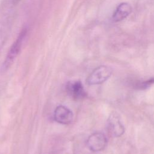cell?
<instances>
[{
	"mask_svg": "<svg viewBox=\"0 0 154 154\" xmlns=\"http://www.w3.org/2000/svg\"><path fill=\"white\" fill-rule=\"evenodd\" d=\"M111 67L102 65L96 68L87 77V82L89 85L100 84L106 81L112 75Z\"/></svg>",
	"mask_w": 154,
	"mask_h": 154,
	"instance_id": "6da1fadb",
	"label": "cell"
},
{
	"mask_svg": "<svg viewBox=\"0 0 154 154\" xmlns=\"http://www.w3.org/2000/svg\"><path fill=\"white\" fill-rule=\"evenodd\" d=\"M66 88L69 96L75 100L84 99L86 96L84 87L80 81H69Z\"/></svg>",
	"mask_w": 154,
	"mask_h": 154,
	"instance_id": "5b68a950",
	"label": "cell"
},
{
	"mask_svg": "<svg viewBox=\"0 0 154 154\" xmlns=\"http://www.w3.org/2000/svg\"><path fill=\"white\" fill-rule=\"evenodd\" d=\"M54 120L58 123L67 125L70 123L73 119L72 111L64 105H59L56 107L54 113Z\"/></svg>",
	"mask_w": 154,
	"mask_h": 154,
	"instance_id": "8992f818",
	"label": "cell"
},
{
	"mask_svg": "<svg viewBox=\"0 0 154 154\" xmlns=\"http://www.w3.org/2000/svg\"><path fill=\"white\" fill-rule=\"evenodd\" d=\"M153 84H154V78H151L147 81L138 82L136 85V88L140 90H144L150 87Z\"/></svg>",
	"mask_w": 154,
	"mask_h": 154,
	"instance_id": "ba28073f",
	"label": "cell"
},
{
	"mask_svg": "<svg viewBox=\"0 0 154 154\" xmlns=\"http://www.w3.org/2000/svg\"><path fill=\"white\" fill-rule=\"evenodd\" d=\"M132 8L130 4L128 2H122L116 8L112 14V20L114 22H118L126 18L132 12Z\"/></svg>",
	"mask_w": 154,
	"mask_h": 154,
	"instance_id": "52a82bcc",
	"label": "cell"
},
{
	"mask_svg": "<svg viewBox=\"0 0 154 154\" xmlns=\"http://www.w3.org/2000/svg\"><path fill=\"white\" fill-rule=\"evenodd\" d=\"M108 129L109 134L114 137H119L125 132L119 115L116 112L111 113L107 121Z\"/></svg>",
	"mask_w": 154,
	"mask_h": 154,
	"instance_id": "277c9868",
	"label": "cell"
},
{
	"mask_svg": "<svg viewBox=\"0 0 154 154\" xmlns=\"http://www.w3.org/2000/svg\"><path fill=\"white\" fill-rule=\"evenodd\" d=\"M107 139L104 134L94 132L90 135L87 140V145L92 152H100L105 149L106 146Z\"/></svg>",
	"mask_w": 154,
	"mask_h": 154,
	"instance_id": "3957f363",
	"label": "cell"
},
{
	"mask_svg": "<svg viewBox=\"0 0 154 154\" xmlns=\"http://www.w3.org/2000/svg\"><path fill=\"white\" fill-rule=\"evenodd\" d=\"M26 34L27 30L25 29H23L18 35L15 42L11 45L4 61V66L5 67H8L19 54Z\"/></svg>",
	"mask_w": 154,
	"mask_h": 154,
	"instance_id": "7a4b0ae2",
	"label": "cell"
}]
</instances>
